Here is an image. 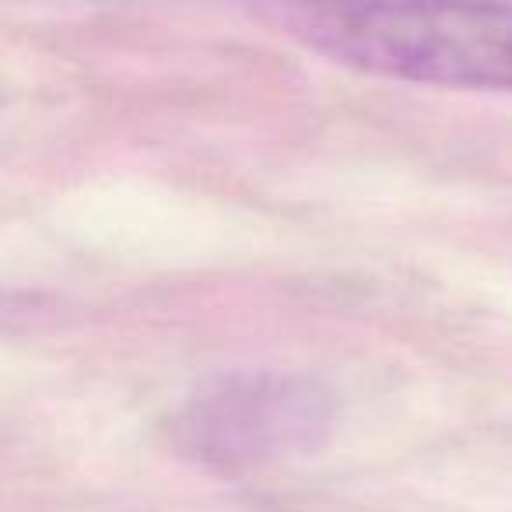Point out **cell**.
I'll list each match as a JSON object with an SVG mask.
<instances>
[{
  "label": "cell",
  "mask_w": 512,
  "mask_h": 512,
  "mask_svg": "<svg viewBox=\"0 0 512 512\" xmlns=\"http://www.w3.org/2000/svg\"><path fill=\"white\" fill-rule=\"evenodd\" d=\"M281 25L337 64L512 92V0H281Z\"/></svg>",
  "instance_id": "cell-1"
},
{
  "label": "cell",
  "mask_w": 512,
  "mask_h": 512,
  "mask_svg": "<svg viewBox=\"0 0 512 512\" xmlns=\"http://www.w3.org/2000/svg\"><path fill=\"white\" fill-rule=\"evenodd\" d=\"M327 425L323 397L281 376H239L193 400L179 421L193 456L218 467H249L313 446Z\"/></svg>",
  "instance_id": "cell-2"
}]
</instances>
